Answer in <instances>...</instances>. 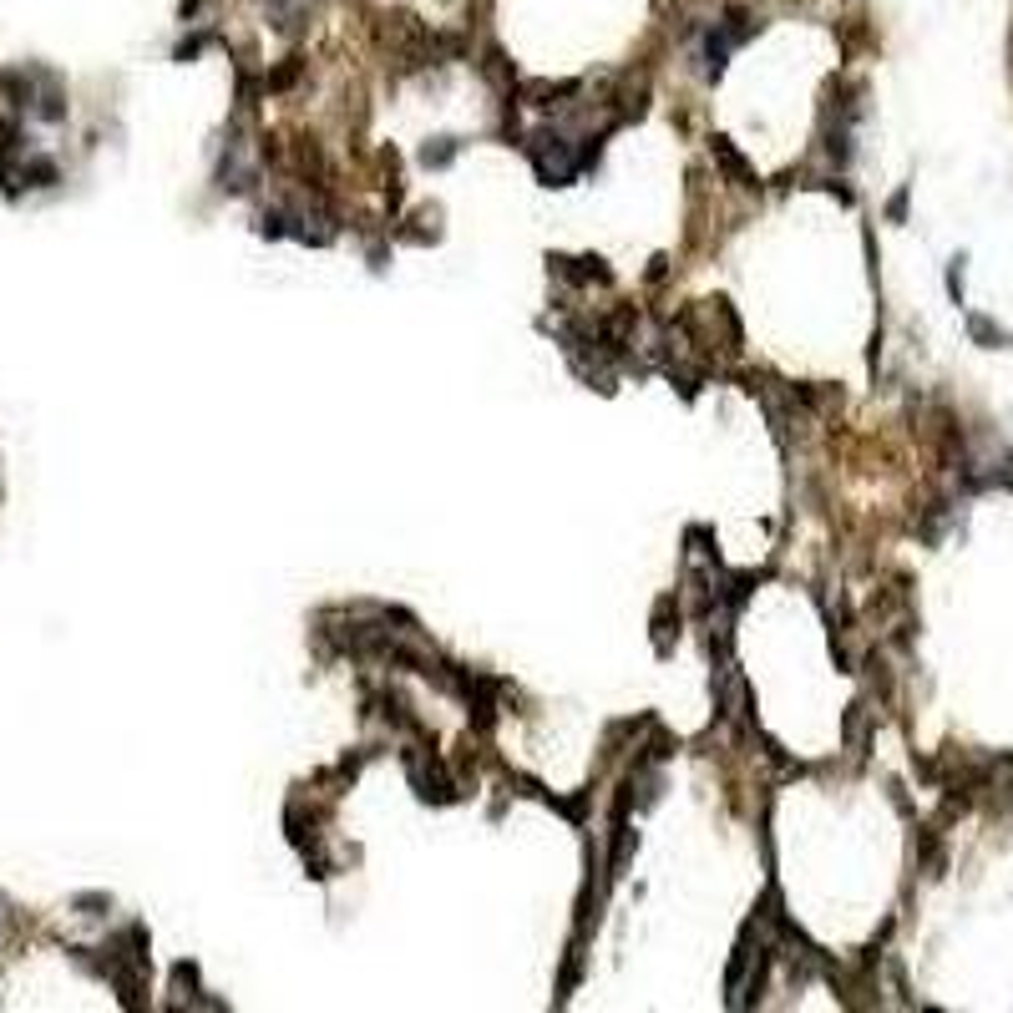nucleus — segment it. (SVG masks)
<instances>
[{
  "label": "nucleus",
  "mask_w": 1013,
  "mask_h": 1013,
  "mask_svg": "<svg viewBox=\"0 0 1013 1013\" xmlns=\"http://www.w3.org/2000/svg\"><path fill=\"white\" fill-rule=\"evenodd\" d=\"M553 269L563 279H573V284H608L613 279V269L603 259H553Z\"/></svg>",
  "instance_id": "f03ea898"
},
{
  "label": "nucleus",
  "mask_w": 1013,
  "mask_h": 1013,
  "mask_svg": "<svg viewBox=\"0 0 1013 1013\" xmlns=\"http://www.w3.org/2000/svg\"><path fill=\"white\" fill-rule=\"evenodd\" d=\"M451 152H456L451 142H441V147H421V163H426V168H446V163H451Z\"/></svg>",
  "instance_id": "7ed1b4c3"
},
{
  "label": "nucleus",
  "mask_w": 1013,
  "mask_h": 1013,
  "mask_svg": "<svg viewBox=\"0 0 1013 1013\" xmlns=\"http://www.w3.org/2000/svg\"><path fill=\"white\" fill-rule=\"evenodd\" d=\"M710 152H715V158H720V168H725V173H730L740 188H755V183H760V178H755V168H750V163L740 158V152H735V142H730V137H715V142H710Z\"/></svg>",
  "instance_id": "f257e3e1"
}]
</instances>
